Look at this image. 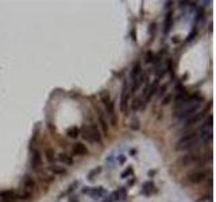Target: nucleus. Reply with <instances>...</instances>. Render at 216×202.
Instances as JSON below:
<instances>
[{
  "instance_id": "nucleus-25",
  "label": "nucleus",
  "mask_w": 216,
  "mask_h": 202,
  "mask_svg": "<svg viewBox=\"0 0 216 202\" xmlns=\"http://www.w3.org/2000/svg\"><path fill=\"white\" fill-rule=\"evenodd\" d=\"M100 170H101V169H100V167H99V169H96L95 171H92V173H90V175H89V179H90V181H92V179H93V175H95V174H99V173H100Z\"/></svg>"
},
{
  "instance_id": "nucleus-8",
  "label": "nucleus",
  "mask_w": 216,
  "mask_h": 202,
  "mask_svg": "<svg viewBox=\"0 0 216 202\" xmlns=\"http://www.w3.org/2000/svg\"><path fill=\"white\" fill-rule=\"evenodd\" d=\"M205 173L204 171H195V173H190L189 175H188V179H189L192 183H199L201 181H204L205 179Z\"/></svg>"
},
{
  "instance_id": "nucleus-5",
  "label": "nucleus",
  "mask_w": 216,
  "mask_h": 202,
  "mask_svg": "<svg viewBox=\"0 0 216 202\" xmlns=\"http://www.w3.org/2000/svg\"><path fill=\"white\" fill-rule=\"evenodd\" d=\"M200 160V156H197V155H184V156H181L180 159H178V164H181V166H190V164H195V163H199Z\"/></svg>"
},
{
  "instance_id": "nucleus-7",
  "label": "nucleus",
  "mask_w": 216,
  "mask_h": 202,
  "mask_svg": "<svg viewBox=\"0 0 216 202\" xmlns=\"http://www.w3.org/2000/svg\"><path fill=\"white\" fill-rule=\"evenodd\" d=\"M84 193L90 195L93 200H97V198L103 197V195L105 194V190L103 187H93V189H89V190H84Z\"/></svg>"
},
{
  "instance_id": "nucleus-23",
  "label": "nucleus",
  "mask_w": 216,
  "mask_h": 202,
  "mask_svg": "<svg viewBox=\"0 0 216 202\" xmlns=\"http://www.w3.org/2000/svg\"><path fill=\"white\" fill-rule=\"evenodd\" d=\"M131 174H133V169H131V167H128V169L126 170V171H124L123 174H122V178H126V176L131 175Z\"/></svg>"
},
{
  "instance_id": "nucleus-1",
  "label": "nucleus",
  "mask_w": 216,
  "mask_h": 202,
  "mask_svg": "<svg viewBox=\"0 0 216 202\" xmlns=\"http://www.w3.org/2000/svg\"><path fill=\"white\" fill-rule=\"evenodd\" d=\"M200 105H201V98L192 96V98H190L189 101L177 105L176 116L180 117V119H188V117H190L193 113H196V111L200 108Z\"/></svg>"
},
{
  "instance_id": "nucleus-19",
  "label": "nucleus",
  "mask_w": 216,
  "mask_h": 202,
  "mask_svg": "<svg viewBox=\"0 0 216 202\" xmlns=\"http://www.w3.org/2000/svg\"><path fill=\"white\" fill-rule=\"evenodd\" d=\"M170 26H172V12H169L166 15V20H165V33H168L170 30Z\"/></svg>"
},
{
  "instance_id": "nucleus-11",
  "label": "nucleus",
  "mask_w": 216,
  "mask_h": 202,
  "mask_svg": "<svg viewBox=\"0 0 216 202\" xmlns=\"http://www.w3.org/2000/svg\"><path fill=\"white\" fill-rule=\"evenodd\" d=\"M88 150H87V147L83 144V143H76V144L73 146V154L76 155H85Z\"/></svg>"
},
{
  "instance_id": "nucleus-24",
  "label": "nucleus",
  "mask_w": 216,
  "mask_h": 202,
  "mask_svg": "<svg viewBox=\"0 0 216 202\" xmlns=\"http://www.w3.org/2000/svg\"><path fill=\"white\" fill-rule=\"evenodd\" d=\"M153 57H154V55H153V53L149 51L147 54H146V63H150V62L153 61Z\"/></svg>"
},
{
  "instance_id": "nucleus-2",
  "label": "nucleus",
  "mask_w": 216,
  "mask_h": 202,
  "mask_svg": "<svg viewBox=\"0 0 216 202\" xmlns=\"http://www.w3.org/2000/svg\"><path fill=\"white\" fill-rule=\"evenodd\" d=\"M199 138H200V135H197V133H189V135H185L182 139H180L177 143V146H176V148L178 151H181V150H188V148H190V147H193V146L197 143V140H199Z\"/></svg>"
},
{
  "instance_id": "nucleus-26",
  "label": "nucleus",
  "mask_w": 216,
  "mask_h": 202,
  "mask_svg": "<svg viewBox=\"0 0 216 202\" xmlns=\"http://www.w3.org/2000/svg\"><path fill=\"white\" fill-rule=\"evenodd\" d=\"M139 100H134V102H133V109H138L139 108Z\"/></svg>"
},
{
  "instance_id": "nucleus-12",
  "label": "nucleus",
  "mask_w": 216,
  "mask_h": 202,
  "mask_svg": "<svg viewBox=\"0 0 216 202\" xmlns=\"http://www.w3.org/2000/svg\"><path fill=\"white\" fill-rule=\"evenodd\" d=\"M33 160H31V164H33V167L34 169H38V166L41 164V162H42V158H41V152L39 151H37V150H34L33 151Z\"/></svg>"
},
{
  "instance_id": "nucleus-17",
  "label": "nucleus",
  "mask_w": 216,
  "mask_h": 202,
  "mask_svg": "<svg viewBox=\"0 0 216 202\" xmlns=\"http://www.w3.org/2000/svg\"><path fill=\"white\" fill-rule=\"evenodd\" d=\"M79 128L77 127H70V128H68L66 131V135L69 136V138H77L79 136Z\"/></svg>"
},
{
  "instance_id": "nucleus-4",
  "label": "nucleus",
  "mask_w": 216,
  "mask_h": 202,
  "mask_svg": "<svg viewBox=\"0 0 216 202\" xmlns=\"http://www.w3.org/2000/svg\"><path fill=\"white\" fill-rule=\"evenodd\" d=\"M101 101H103V104L105 105V108H107V112H108L109 117H111L112 124H114V125H116V116H115L114 102L111 101V98H109V94H108V93H101Z\"/></svg>"
},
{
  "instance_id": "nucleus-9",
  "label": "nucleus",
  "mask_w": 216,
  "mask_h": 202,
  "mask_svg": "<svg viewBox=\"0 0 216 202\" xmlns=\"http://www.w3.org/2000/svg\"><path fill=\"white\" fill-rule=\"evenodd\" d=\"M127 107H128V91H127V85L124 84L123 93H122V105H120L123 113H127Z\"/></svg>"
},
{
  "instance_id": "nucleus-13",
  "label": "nucleus",
  "mask_w": 216,
  "mask_h": 202,
  "mask_svg": "<svg viewBox=\"0 0 216 202\" xmlns=\"http://www.w3.org/2000/svg\"><path fill=\"white\" fill-rule=\"evenodd\" d=\"M157 85H158V81H154L153 82V85L151 86H149L147 89H146V92H145V94H146V100H150V98L154 96V93L155 91H157Z\"/></svg>"
},
{
  "instance_id": "nucleus-10",
  "label": "nucleus",
  "mask_w": 216,
  "mask_h": 202,
  "mask_svg": "<svg viewBox=\"0 0 216 202\" xmlns=\"http://www.w3.org/2000/svg\"><path fill=\"white\" fill-rule=\"evenodd\" d=\"M111 197H112V200H114V201H124V200H126V189L120 187L119 190L115 191Z\"/></svg>"
},
{
  "instance_id": "nucleus-21",
  "label": "nucleus",
  "mask_w": 216,
  "mask_h": 202,
  "mask_svg": "<svg viewBox=\"0 0 216 202\" xmlns=\"http://www.w3.org/2000/svg\"><path fill=\"white\" fill-rule=\"evenodd\" d=\"M50 170L54 174H64L65 173V167H59V166H51Z\"/></svg>"
},
{
  "instance_id": "nucleus-14",
  "label": "nucleus",
  "mask_w": 216,
  "mask_h": 202,
  "mask_svg": "<svg viewBox=\"0 0 216 202\" xmlns=\"http://www.w3.org/2000/svg\"><path fill=\"white\" fill-rule=\"evenodd\" d=\"M34 186H35V183H34V181L30 178V176H27L26 179H24V191L26 193H30L33 191V189H34Z\"/></svg>"
},
{
  "instance_id": "nucleus-15",
  "label": "nucleus",
  "mask_w": 216,
  "mask_h": 202,
  "mask_svg": "<svg viewBox=\"0 0 216 202\" xmlns=\"http://www.w3.org/2000/svg\"><path fill=\"white\" fill-rule=\"evenodd\" d=\"M99 120H100V124H101V128H103V132H104V135L108 136V123L105 121V119H104V116H103V115H100Z\"/></svg>"
},
{
  "instance_id": "nucleus-18",
  "label": "nucleus",
  "mask_w": 216,
  "mask_h": 202,
  "mask_svg": "<svg viewBox=\"0 0 216 202\" xmlns=\"http://www.w3.org/2000/svg\"><path fill=\"white\" fill-rule=\"evenodd\" d=\"M140 71H142V67H140V63H136L134 66V70H133V80L135 81L138 77L140 76Z\"/></svg>"
},
{
  "instance_id": "nucleus-6",
  "label": "nucleus",
  "mask_w": 216,
  "mask_h": 202,
  "mask_svg": "<svg viewBox=\"0 0 216 202\" xmlns=\"http://www.w3.org/2000/svg\"><path fill=\"white\" fill-rule=\"evenodd\" d=\"M204 116H205V112H200V113H193L192 116L188 117V119H186L185 125H186V127H190V125H193V124H197L199 121H201L203 119H204Z\"/></svg>"
},
{
  "instance_id": "nucleus-16",
  "label": "nucleus",
  "mask_w": 216,
  "mask_h": 202,
  "mask_svg": "<svg viewBox=\"0 0 216 202\" xmlns=\"http://www.w3.org/2000/svg\"><path fill=\"white\" fill-rule=\"evenodd\" d=\"M12 197H14V191H11V190H5V191L0 193V198L3 201H10Z\"/></svg>"
},
{
  "instance_id": "nucleus-20",
  "label": "nucleus",
  "mask_w": 216,
  "mask_h": 202,
  "mask_svg": "<svg viewBox=\"0 0 216 202\" xmlns=\"http://www.w3.org/2000/svg\"><path fill=\"white\" fill-rule=\"evenodd\" d=\"M58 159L61 160V162H64V163H68V164H72V160L68 156V155H65V154H59V156H58Z\"/></svg>"
},
{
  "instance_id": "nucleus-3",
  "label": "nucleus",
  "mask_w": 216,
  "mask_h": 202,
  "mask_svg": "<svg viewBox=\"0 0 216 202\" xmlns=\"http://www.w3.org/2000/svg\"><path fill=\"white\" fill-rule=\"evenodd\" d=\"M83 136L87 142L89 143H99L101 140V136L96 125H88L83 129Z\"/></svg>"
},
{
  "instance_id": "nucleus-22",
  "label": "nucleus",
  "mask_w": 216,
  "mask_h": 202,
  "mask_svg": "<svg viewBox=\"0 0 216 202\" xmlns=\"http://www.w3.org/2000/svg\"><path fill=\"white\" fill-rule=\"evenodd\" d=\"M46 159H48L50 163H51L53 160H54V151L51 150V148H49V150H46Z\"/></svg>"
}]
</instances>
